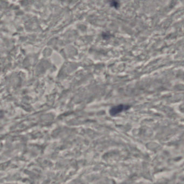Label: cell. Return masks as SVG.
<instances>
[{"label":"cell","mask_w":184,"mask_h":184,"mask_svg":"<svg viewBox=\"0 0 184 184\" xmlns=\"http://www.w3.org/2000/svg\"><path fill=\"white\" fill-rule=\"evenodd\" d=\"M129 106L125 105H119L112 108L110 110V114L112 116H115L120 114L121 112L127 110L129 109Z\"/></svg>","instance_id":"obj_1"},{"label":"cell","mask_w":184,"mask_h":184,"mask_svg":"<svg viewBox=\"0 0 184 184\" xmlns=\"http://www.w3.org/2000/svg\"><path fill=\"white\" fill-rule=\"evenodd\" d=\"M112 6H115V7H117V6H118V3L116 2H112L111 4Z\"/></svg>","instance_id":"obj_2"}]
</instances>
